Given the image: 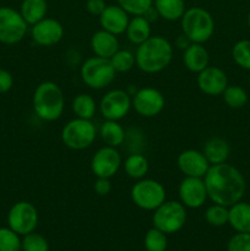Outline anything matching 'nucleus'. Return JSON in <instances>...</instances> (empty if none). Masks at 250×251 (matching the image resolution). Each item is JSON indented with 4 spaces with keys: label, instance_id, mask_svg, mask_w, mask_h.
Listing matches in <instances>:
<instances>
[{
    "label": "nucleus",
    "instance_id": "5701e85b",
    "mask_svg": "<svg viewBox=\"0 0 250 251\" xmlns=\"http://www.w3.org/2000/svg\"><path fill=\"white\" fill-rule=\"evenodd\" d=\"M125 33H126L127 39L132 44L140 46L152 36L151 22L145 16H134L132 19H130Z\"/></svg>",
    "mask_w": 250,
    "mask_h": 251
},
{
    "label": "nucleus",
    "instance_id": "c9c22d12",
    "mask_svg": "<svg viewBox=\"0 0 250 251\" xmlns=\"http://www.w3.org/2000/svg\"><path fill=\"white\" fill-rule=\"evenodd\" d=\"M21 251H49V243L39 233H28L22 238Z\"/></svg>",
    "mask_w": 250,
    "mask_h": 251
},
{
    "label": "nucleus",
    "instance_id": "412c9836",
    "mask_svg": "<svg viewBox=\"0 0 250 251\" xmlns=\"http://www.w3.org/2000/svg\"><path fill=\"white\" fill-rule=\"evenodd\" d=\"M202 153L211 166L225 163L230 153L229 144L222 137H212L205 142Z\"/></svg>",
    "mask_w": 250,
    "mask_h": 251
},
{
    "label": "nucleus",
    "instance_id": "39448f33",
    "mask_svg": "<svg viewBox=\"0 0 250 251\" xmlns=\"http://www.w3.org/2000/svg\"><path fill=\"white\" fill-rule=\"evenodd\" d=\"M60 136L61 141L68 149L82 151L95 142L97 129L92 120L75 118L64 125Z\"/></svg>",
    "mask_w": 250,
    "mask_h": 251
},
{
    "label": "nucleus",
    "instance_id": "cd10ccee",
    "mask_svg": "<svg viewBox=\"0 0 250 251\" xmlns=\"http://www.w3.org/2000/svg\"><path fill=\"white\" fill-rule=\"evenodd\" d=\"M150 164L146 157L141 153H131L124 161V171L129 178L140 180L149 173Z\"/></svg>",
    "mask_w": 250,
    "mask_h": 251
},
{
    "label": "nucleus",
    "instance_id": "423d86ee",
    "mask_svg": "<svg viewBox=\"0 0 250 251\" xmlns=\"http://www.w3.org/2000/svg\"><path fill=\"white\" fill-rule=\"evenodd\" d=\"M80 75L87 87L92 90H103L114 81L117 73L109 59L95 55L83 61Z\"/></svg>",
    "mask_w": 250,
    "mask_h": 251
},
{
    "label": "nucleus",
    "instance_id": "20e7f679",
    "mask_svg": "<svg viewBox=\"0 0 250 251\" xmlns=\"http://www.w3.org/2000/svg\"><path fill=\"white\" fill-rule=\"evenodd\" d=\"M181 31L191 43H206L215 32L213 16L203 7L194 6L186 9L180 19Z\"/></svg>",
    "mask_w": 250,
    "mask_h": 251
},
{
    "label": "nucleus",
    "instance_id": "2eb2a0df",
    "mask_svg": "<svg viewBox=\"0 0 250 251\" xmlns=\"http://www.w3.org/2000/svg\"><path fill=\"white\" fill-rule=\"evenodd\" d=\"M31 37L41 47H53L64 37V27L58 20L46 17L32 26Z\"/></svg>",
    "mask_w": 250,
    "mask_h": 251
},
{
    "label": "nucleus",
    "instance_id": "72a5a7b5",
    "mask_svg": "<svg viewBox=\"0 0 250 251\" xmlns=\"http://www.w3.org/2000/svg\"><path fill=\"white\" fill-rule=\"evenodd\" d=\"M22 239L10 227L0 228V251H21Z\"/></svg>",
    "mask_w": 250,
    "mask_h": 251
},
{
    "label": "nucleus",
    "instance_id": "2f4dec72",
    "mask_svg": "<svg viewBox=\"0 0 250 251\" xmlns=\"http://www.w3.org/2000/svg\"><path fill=\"white\" fill-rule=\"evenodd\" d=\"M109 60L114 68L115 73H127L136 65L135 54H132L130 50H126V49H119Z\"/></svg>",
    "mask_w": 250,
    "mask_h": 251
},
{
    "label": "nucleus",
    "instance_id": "79ce46f5",
    "mask_svg": "<svg viewBox=\"0 0 250 251\" xmlns=\"http://www.w3.org/2000/svg\"><path fill=\"white\" fill-rule=\"evenodd\" d=\"M248 26H249V28H250V11H249V14H248Z\"/></svg>",
    "mask_w": 250,
    "mask_h": 251
},
{
    "label": "nucleus",
    "instance_id": "473e14b6",
    "mask_svg": "<svg viewBox=\"0 0 250 251\" xmlns=\"http://www.w3.org/2000/svg\"><path fill=\"white\" fill-rule=\"evenodd\" d=\"M233 60L238 66L245 70H250V41L242 39L233 46L232 49Z\"/></svg>",
    "mask_w": 250,
    "mask_h": 251
},
{
    "label": "nucleus",
    "instance_id": "f3484780",
    "mask_svg": "<svg viewBox=\"0 0 250 251\" xmlns=\"http://www.w3.org/2000/svg\"><path fill=\"white\" fill-rule=\"evenodd\" d=\"M198 86L207 96H221L228 86V77L222 69L210 66L198 74Z\"/></svg>",
    "mask_w": 250,
    "mask_h": 251
},
{
    "label": "nucleus",
    "instance_id": "aec40b11",
    "mask_svg": "<svg viewBox=\"0 0 250 251\" xmlns=\"http://www.w3.org/2000/svg\"><path fill=\"white\" fill-rule=\"evenodd\" d=\"M183 63L185 68L191 73L199 74L206 69L210 63V55L207 49L201 43H191L184 50Z\"/></svg>",
    "mask_w": 250,
    "mask_h": 251
},
{
    "label": "nucleus",
    "instance_id": "393cba45",
    "mask_svg": "<svg viewBox=\"0 0 250 251\" xmlns=\"http://www.w3.org/2000/svg\"><path fill=\"white\" fill-rule=\"evenodd\" d=\"M48 2L47 0H24L20 7V14L27 22V25H36L47 17Z\"/></svg>",
    "mask_w": 250,
    "mask_h": 251
},
{
    "label": "nucleus",
    "instance_id": "a878e982",
    "mask_svg": "<svg viewBox=\"0 0 250 251\" xmlns=\"http://www.w3.org/2000/svg\"><path fill=\"white\" fill-rule=\"evenodd\" d=\"M153 7L158 16L167 21H178L186 10L184 0H153Z\"/></svg>",
    "mask_w": 250,
    "mask_h": 251
},
{
    "label": "nucleus",
    "instance_id": "a211bd4d",
    "mask_svg": "<svg viewBox=\"0 0 250 251\" xmlns=\"http://www.w3.org/2000/svg\"><path fill=\"white\" fill-rule=\"evenodd\" d=\"M129 21V14L119 5H107L104 11L100 16L102 29L110 32L115 36L125 33Z\"/></svg>",
    "mask_w": 250,
    "mask_h": 251
},
{
    "label": "nucleus",
    "instance_id": "4c0bfd02",
    "mask_svg": "<svg viewBox=\"0 0 250 251\" xmlns=\"http://www.w3.org/2000/svg\"><path fill=\"white\" fill-rule=\"evenodd\" d=\"M93 190L98 196H107L112 191V183L108 178H96Z\"/></svg>",
    "mask_w": 250,
    "mask_h": 251
},
{
    "label": "nucleus",
    "instance_id": "dca6fc26",
    "mask_svg": "<svg viewBox=\"0 0 250 251\" xmlns=\"http://www.w3.org/2000/svg\"><path fill=\"white\" fill-rule=\"evenodd\" d=\"M176 163L179 171L184 176H193V178H203L211 167L202 152L191 149L180 152Z\"/></svg>",
    "mask_w": 250,
    "mask_h": 251
},
{
    "label": "nucleus",
    "instance_id": "f03ea898",
    "mask_svg": "<svg viewBox=\"0 0 250 251\" xmlns=\"http://www.w3.org/2000/svg\"><path fill=\"white\" fill-rule=\"evenodd\" d=\"M173 59V46L162 36H151L140 44L135 53L136 66L146 74H157L167 68Z\"/></svg>",
    "mask_w": 250,
    "mask_h": 251
},
{
    "label": "nucleus",
    "instance_id": "37998d69",
    "mask_svg": "<svg viewBox=\"0 0 250 251\" xmlns=\"http://www.w3.org/2000/svg\"><path fill=\"white\" fill-rule=\"evenodd\" d=\"M249 83H250V77H249Z\"/></svg>",
    "mask_w": 250,
    "mask_h": 251
},
{
    "label": "nucleus",
    "instance_id": "0eeeda50",
    "mask_svg": "<svg viewBox=\"0 0 250 251\" xmlns=\"http://www.w3.org/2000/svg\"><path fill=\"white\" fill-rule=\"evenodd\" d=\"M186 207L180 201H164L153 211V227L163 233L174 234L184 227L186 222Z\"/></svg>",
    "mask_w": 250,
    "mask_h": 251
},
{
    "label": "nucleus",
    "instance_id": "ea45409f",
    "mask_svg": "<svg viewBox=\"0 0 250 251\" xmlns=\"http://www.w3.org/2000/svg\"><path fill=\"white\" fill-rule=\"evenodd\" d=\"M14 86V78L7 70L0 69V93H6Z\"/></svg>",
    "mask_w": 250,
    "mask_h": 251
},
{
    "label": "nucleus",
    "instance_id": "ddd939ff",
    "mask_svg": "<svg viewBox=\"0 0 250 251\" xmlns=\"http://www.w3.org/2000/svg\"><path fill=\"white\" fill-rule=\"evenodd\" d=\"M122 166V156L115 147L103 146L91 159V171L96 178H113Z\"/></svg>",
    "mask_w": 250,
    "mask_h": 251
},
{
    "label": "nucleus",
    "instance_id": "b1692460",
    "mask_svg": "<svg viewBox=\"0 0 250 251\" xmlns=\"http://www.w3.org/2000/svg\"><path fill=\"white\" fill-rule=\"evenodd\" d=\"M100 139L107 146L119 147L122 146L126 139V132L119 122L115 120H104L100 129Z\"/></svg>",
    "mask_w": 250,
    "mask_h": 251
},
{
    "label": "nucleus",
    "instance_id": "f8f14e48",
    "mask_svg": "<svg viewBox=\"0 0 250 251\" xmlns=\"http://www.w3.org/2000/svg\"><path fill=\"white\" fill-rule=\"evenodd\" d=\"M132 108L144 118H153L163 110L166 100L161 91L153 87H144L132 95Z\"/></svg>",
    "mask_w": 250,
    "mask_h": 251
},
{
    "label": "nucleus",
    "instance_id": "6e6552de",
    "mask_svg": "<svg viewBox=\"0 0 250 251\" xmlns=\"http://www.w3.org/2000/svg\"><path fill=\"white\" fill-rule=\"evenodd\" d=\"M132 202L135 206L145 211H154L167 199L164 186L153 179H140L132 185L130 191Z\"/></svg>",
    "mask_w": 250,
    "mask_h": 251
},
{
    "label": "nucleus",
    "instance_id": "7c9ffc66",
    "mask_svg": "<svg viewBox=\"0 0 250 251\" xmlns=\"http://www.w3.org/2000/svg\"><path fill=\"white\" fill-rule=\"evenodd\" d=\"M229 207L213 203L205 211V220L212 227H223L228 223Z\"/></svg>",
    "mask_w": 250,
    "mask_h": 251
},
{
    "label": "nucleus",
    "instance_id": "9b49d317",
    "mask_svg": "<svg viewBox=\"0 0 250 251\" xmlns=\"http://www.w3.org/2000/svg\"><path fill=\"white\" fill-rule=\"evenodd\" d=\"M131 107V95L124 90L109 91L103 96L100 102V114L105 120L120 122L129 114Z\"/></svg>",
    "mask_w": 250,
    "mask_h": 251
},
{
    "label": "nucleus",
    "instance_id": "58836bf2",
    "mask_svg": "<svg viewBox=\"0 0 250 251\" xmlns=\"http://www.w3.org/2000/svg\"><path fill=\"white\" fill-rule=\"evenodd\" d=\"M86 10H87L88 14L93 15V16H100L104 9L107 7L104 0H87L86 1Z\"/></svg>",
    "mask_w": 250,
    "mask_h": 251
},
{
    "label": "nucleus",
    "instance_id": "c756f323",
    "mask_svg": "<svg viewBox=\"0 0 250 251\" xmlns=\"http://www.w3.org/2000/svg\"><path fill=\"white\" fill-rule=\"evenodd\" d=\"M144 245L146 251H166L168 247L167 234L157 228H151L145 234Z\"/></svg>",
    "mask_w": 250,
    "mask_h": 251
},
{
    "label": "nucleus",
    "instance_id": "7ed1b4c3",
    "mask_svg": "<svg viewBox=\"0 0 250 251\" xmlns=\"http://www.w3.org/2000/svg\"><path fill=\"white\" fill-rule=\"evenodd\" d=\"M33 110L39 119L55 122L63 115L65 97L60 86L53 81H44L34 90L32 98Z\"/></svg>",
    "mask_w": 250,
    "mask_h": 251
},
{
    "label": "nucleus",
    "instance_id": "f704fd0d",
    "mask_svg": "<svg viewBox=\"0 0 250 251\" xmlns=\"http://www.w3.org/2000/svg\"><path fill=\"white\" fill-rule=\"evenodd\" d=\"M118 5L132 16H145L153 6V0H118Z\"/></svg>",
    "mask_w": 250,
    "mask_h": 251
},
{
    "label": "nucleus",
    "instance_id": "6ab92c4d",
    "mask_svg": "<svg viewBox=\"0 0 250 251\" xmlns=\"http://www.w3.org/2000/svg\"><path fill=\"white\" fill-rule=\"evenodd\" d=\"M90 44L93 54L104 59H110L120 49L117 36L104 29L95 32L91 37Z\"/></svg>",
    "mask_w": 250,
    "mask_h": 251
},
{
    "label": "nucleus",
    "instance_id": "a19ab883",
    "mask_svg": "<svg viewBox=\"0 0 250 251\" xmlns=\"http://www.w3.org/2000/svg\"><path fill=\"white\" fill-rule=\"evenodd\" d=\"M191 44V41L185 36V34L181 33L180 36H178V38L175 39V47L178 49H181V50H185Z\"/></svg>",
    "mask_w": 250,
    "mask_h": 251
},
{
    "label": "nucleus",
    "instance_id": "f257e3e1",
    "mask_svg": "<svg viewBox=\"0 0 250 251\" xmlns=\"http://www.w3.org/2000/svg\"><path fill=\"white\" fill-rule=\"evenodd\" d=\"M208 199L213 203L230 207L242 201L247 184L243 174L232 164H213L203 176Z\"/></svg>",
    "mask_w": 250,
    "mask_h": 251
},
{
    "label": "nucleus",
    "instance_id": "9d476101",
    "mask_svg": "<svg viewBox=\"0 0 250 251\" xmlns=\"http://www.w3.org/2000/svg\"><path fill=\"white\" fill-rule=\"evenodd\" d=\"M28 25L20 11L12 7H0V42L4 44H16L25 38Z\"/></svg>",
    "mask_w": 250,
    "mask_h": 251
},
{
    "label": "nucleus",
    "instance_id": "e433bc0d",
    "mask_svg": "<svg viewBox=\"0 0 250 251\" xmlns=\"http://www.w3.org/2000/svg\"><path fill=\"white\" fill-rule=\"evenodd\" d=\"M227 251H250V233H238L227 244Z\"/></svg>",
    "mask_w": 250,
    "mask_h": 251
},
{
    "label": "nucleus",
    "instance_id": "c85d7f7f",
    "mask_svg": "<svg viewBox=\"0 0 250 251\" xmlns=\"http://www.w3.org/2000/svg\"><path fill=\"white\" fill-rule=\"evenodd\" d=\"M222 96L225 104L229 108H233V109L243 108L248 102V93L245 92L244 88H242L240 86L237 85H228L227 88L225 90V92L222 93Z\"/></svg>",
    "mask_w": 250,
    "mask_h": 251
},
{
    "label": "nucleus",
    "instance_id": "1a4fd4ad",
    "mask_svg": "<svg viewBox=\"0 0 250 251\" xmlns=\"http://www.w3.org/2000/svg\"><path fill=\"white\" fill-rule=\"evenodd\" d=\"M38 220L36 206L28 201H19L14 203L7 213V226L22 237L36 230Z\"/></svg>",
    "mask_w": 250,
    "mask_h": 251
},
{
    "label": "nucleus",
    "instance_id": "4be33fe9",
    "mask_svg": "<svg viewBox=\"0 0 250 251\" xmlns=\"http://www.w3.org/2000/svg\"><path fill=\"white\" fill-rule=\"evenodd\" d=\"M228 223L238 233H250V203L239 202L229 207Z\"/></svg>",
    "mask_w": 250,
    "mask_h": 251
},
{
    "label": "nucleus",
    "instance_id": "bb28decb",
    "mask_svg": "<svg viewBox=\"0 0 250 251\" xmlns=\"http://www.w3.org/2000/svg\"><path fill=\"white\" fill-rule=\"evenodd\" d=\"M71 109H73L76 118L92 120L96 112H97V103L92 96L87 95V93H80V95L74 97L73 103H71Z\"/></svg>",
    "mask_w": 250,
    "mask_h": 251
},
{
    "label": "nucleus",
    "instance_id": "4468645a",
    "mask_svg": "<svg viewBox=\"0 0 250 251\" xmlns=\"http://www.w3.org/2000/svg\"><path fill=\"white\" fill-rule=\"evenodd\" d=\"M180 202L188 208H200L208 199L203 178L185 176L178 188Z\"/></svg>",
    "mask_w": 250,
    "mask_h": 251
}]
</instances>
